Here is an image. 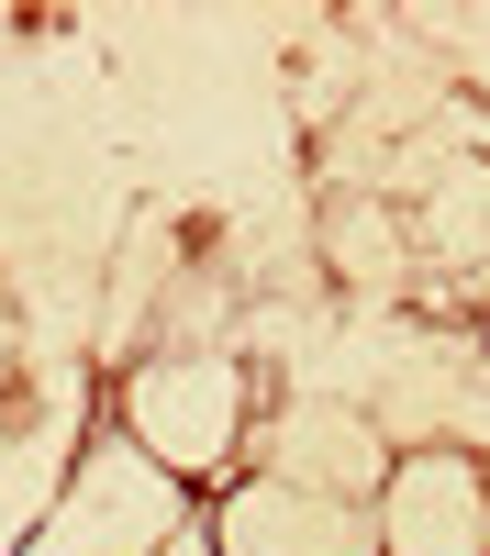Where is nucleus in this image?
I'll list each match as a JSON object with an SVG mask.
<instances>
[]
</instances>
